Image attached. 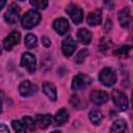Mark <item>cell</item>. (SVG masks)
Returning <instances> with one entry per match:
<instances>
[{
	"label": "cell",
	"mask_w": 133,
	"mask_h": 133,
	"mask_svg": "<svg viewBox=\"0 0 133 133\" xmlns=\"http://www.w3.org/2000/svg\"><path fill=\"white\" fill-rule=\"evenodd\" d=\"M20 64H21V66L25 68L29 73H33L35 71V66H36V58L32 53L25 52L22 55Z\"/></svg>",
	"instance_id": "7"
},
{
	"label": "cell",
	"mask_w": 133,
	"mask_h": 133,
	"mask_svg": "<svg viewBox=\"0 0 133 133\" xmlns=\"http://www.w3.org/2000/svg\"><path fill=\"white\" fill-rule=\"evenodd\" d=\"M77 37H78V41H79L81 44L87 45V44H89V42L91 41V33H90V31L87 30L86 28H81V29H79V31H78Z\"/></svg>",
	"instance_id": "19"
},
{
	"label": "cell",
	"mask_w": 133,
	"mask_h": 133,
	"mask_svg": "<svg viewBox=\"0 0 133 133\" xmlns=\"http://www.w3.org/2000/svg\"><path fill=\"white\" fill-rule=\"evenodd\" d=\"M128 127L124 119H116L113 122L110 128V133H127Z\"/></svg>",
	"instance_id": "15"
},
{
	"label": "cell",
	"mask_w": 133,
	"mask_h": 133,
	"mask_svg": "<svg viewBox=\"0 0 133 133\" xmlns=\"http://www.w3.org/2000/svg\"><path fill=\"white\" fill-rule=\"evenodd\" d=\"M41 19H42L41 14L37 10L30 9V10H28V11H26L24 14V16L21 19V23H22V26L24 28L31 29V28H33L34 26H36L39 23Z\"/></svg>",
	"instance_id": "1"
},
{
	"label": "cell",
	"mask_w": 133,
	"mask_h": 133,
	"mask_svg": "<svg viewBox=\"0 0 133 133\" xmlns=\"http://www.w3.org/2000/svg\"><path fill=\"white\" fill-rule=\"evenodd\" d=\"M42 43H43V45H44L45 47H49V46L51 45V41H50V38H48L47 36H43V37H42Z\"/></svg>",
	"instance_id": "28"
},
{
	"label": "cell",
	"mask_w": 133,
	"mask_h": 133,
	"mask_svg": "<svg viewBox=\"0 0 133 133\" xmlns=\"http://www.w3.org/2000/svg\"><path fill=\"white\" fill-rule=\"evenodd\" d=\"M53 28L54 30L60 34V35H63L66 33V31L69 30V22L66 19L64 18H58L54 21L53 23Z\"/></svg>",
	"instance_id": "13"
},
{
	"label": "cell",
	"mask_w": 133,
	"mask_h": 133,
	"mask_svg": "<svg viewBox=\"0 0 133 133\" xmlns=\"http://www.w3.org/2000/svg\"><path fill=\"white\" fill-rule=\"evenodd\" d=\"M111 99H112L113 104L115 105V107L118 110L125 111V110L128 109V105H129L128 98H127V96L123 91H121L118 89H114L111 92Z\"/></svg>",
	"instance_id": "2"
},
{
	"label": "cell",
	"mask_w": 133,
	"mask_h": 133,
	"mask_svg": "<svg viewBox=\"0 0 133 133\" xmlns=\"http://www.w3.org/2000/svg\"><path fill=\"white\" fill-rule=\"evenodd\" d=\"M0 133H9L8 128H7L4 124H1V125H0Z\"/></svg>",
	"instance_id": "29"
},
{
	"label": "cell",
	"mask_w": 133,
	"mask_h": 133,
	"mask_svg": "<svg viewBox=\"0 0 133 133\" xmlns=\"http://www.w3.org/2000/svg\"><path fill=\"white\" fill-rule=\"evenodd\" d=\"M65 12L70 16L71 20L75 24H80L83 21V10L77 4H74V3L69 4L65 8Z\"/></svg>",
	"instance_id": "4"
},
{
	"label": "cell",
	"mask_w": 133,
	"mask_h": 133,
	"mask_svg": "<svg viewBox=\"0 0 133 133\" xmlns=\"http://www.w3.org/2000/svg\"><path fill=\"white\" fill-rule=\"evenodd\" d=\"M68 119H69V112H68V110L65 108L59 109L56 112L55 116H54V122H55V124L57 126H61L62 124L68 122Z\"/></svg>",
	"instance_id": "18"
},
{
	"label": "cell",
	"mask_w": 133,
	"mask_h": 133,
	"mask_svg": "<svg viewBox=\"0 0 133 133\" xmlns=\"http://www.w3.org/2000/svg\"><path fill=\"white\" fill-rule=\"evenodd\" d=\"M91 83V79L85 74H78L73 78L72 88L73 90H81L86 88Z\"/></svg>",
	"instance_id": "6"
},
{
	"label": "cell",
	"mask_w": 133,
	"mask_h": 133,
	"mask_svg": "<svg viewBox=\"0 0 133 133\" xmlns=\"http://www.w3.org/2000/svg\"><path fill=\"white\" fill-rule=\"evenodd\" d=\"M77 48V45L75 43V41L71 37V36H68L66 38L63 39L62 44H61V50H62V53L64 56L66 57H70L76 50Z\"/></svg>",
	"instance_id": "12"
},
{
	"label": "cell",
	"mask_w": 133,
	"mask_h": 133,
	"mask_svg": "<svg viewBox=\"0 0 133 133\" xmlns=\"http://www.w3.org/2000/svg\"><path fill=\"white\" fill-rule=\"evenodd\" d=\"M102 21V10L96 9L88 14L87 16V23L89 26H97Z\"/></svg>",
	"instance_id": "16"
},
{
	"label": "cell",
	"mask_w": 133,
	"mask_h": 133,
	"mask_svg": "<svg viewBox=\"0 0 133 133\" xmlns=\"http://www.w3.org/2000/svg\"><path fill=\"white\" fill-rule=\"evenodd\" d=\"M43 91L44 94L51 100V101H56L57 99V92H56V87L53 83L50 82H46L43 85Z\"/></svg>",
	"instance_id": "14"
},
{
	"label": "cell",
	"mask_w": 133,
	"mask_h": 133,
	"mask_svg": "<svg viewBox=\"0 0 133 133\" xmlns=\"http://www.w3.org/2000/svg\"><path fill=\"white\" fill-rule=\"evenodd\" d=\"M51 133H61L60 131H53V132H51Z\"/></svg>",
	"instance_id": "32"
},
{
	"label": "cell",
	"mask_w": 133,
	"mask_h": 133,
	"mask_svg": "<svg viewBox=\"0 0 133 133\" xmlns=\"http://www.w3.org/2000/svg\"><path fill=\"white\" fill-rule=\"evenodd\" d=\"M22 123H23V124L25 125V127L28 128L30 131H34L35 128H36V122H35V119H34L33 117L29 116V115L24 116V117L22 118Z\"/></svg>",
	"instance_id": "21"
},
{
	"label": "cell",
	"mask_w": 133,
	"mask_h": 133,
	"mask_svg": "<svg viewBox=\"0 0 133 133\" xmlns=\"http://www.w3.org/2000/svg\"><path fill=\"white\" fill-rule=\"evenodd\" d=\"M111 26H112V23H111V21H110V20H107V21H106V23H105V27H104L105 31H108V30H110V29H111Z\"/></svg>",
	"instance_id": "30"
},
{
	"label": "cell",
	"mask_w": 133,
	"mask_h": 133,
	"mask_svg": "<svg viewBox=\"0 0 133 133\" xmlns=\"http://www.w3.org/2000/svg\"><path fill=\"white\" fill-rule=\"evenodd\" d=\"M89 98H90V101L96 104V105H103L105 104L108 99H109V96L106 91L104 90H92L89 95Z\"/></svg>",
	"instance_id": "10"
},
{
	"label": "cell",
	"mask_w": 133,
	"mask_h": 133,
	"mask_svg": "<svg viewBox=\"0 0 133 133\" xmlns=\"http://www.w3.org/2000/svg\"><path fill=\"white\" fill-rule=\"evenodd\" d=\"M36 45H37V38H36V36L34 34H32V33H28L26 35V37H25V46L27 48L31 49V48L36 47Z\"/></svg>",
	"instance_id": "22"
},
{
	"label": "cell",
	"mask_w": 133,
	"mask_h": 133,
	"mask_svg": "<svg viewBox=\"0 0 133 133\" xmlns=\"http://www.w3.org/2000/svg\"><path fill=\"white\" fill-rule=\"evenodd\" d=\"M118 22L122 27H131L133 25V18L130 15L129 7H125L118 12Z\"/></svg>",
	"instance_id": "11"
},
{
	"label": "cell",
	"mask_w": 133,
	"mask_h": 133,
	"mask_svg": "<svg viewBox=\"0 0 133 133\" xmlns=\"http://www.w3.org/2000/svg\"><path fill=\"white\" fill-rule=\"evenodd\" d=\"M36 126L41 129H46L52 122V115L51 114H38L35 117Z\"/></svg>",
	"instance_id": "17"
},
{
	"label": "cell",
	"mask_w": 133,
	"mask_h": 133,
	"mask_svg": "<svg viewBox=\"0 0 133 133\" xmlns=\"http://www.w3.org/2000/svg\"><path fill=\"white\" fill-rule=\"evenodd\" d=\"M88 117L94 125H99L103 121V113L99 110H91L88 114Z\"/></svg>",
	"instance_id": "20"
},
{
	"label": "cell",
	"mask_w": 133,
	"mask_h": 133,
	"mask_svg": "<svg viewBox=\"0 0 133 133\" xmlns=\"http://www.w3.org/2000/svg\"><path fill=\"white\" fill-rule=\"evenodd\" d=\"M20 39H21V34H20V32H18V31H12V32L9 33V34L4 38V41H3V47H4V49L7 50V51H10L16 45L19 44Z\"/></svg>",
	"instance_id": "9"
},
{
	"label": "cell",
	"mask_w": 133,
	"mask_h": 133,
	"mask_svg": "<svg viewBox=\"0 0 133 133\" xmlns=\"http://www.w3.org/2000/svg\"><path fill=\"white\" fill-rule=\"evenodd\" d=\"M30 4L32 6H34L35 8H38V9H45L48 5V1L46 0H33V1H30Z\"/></svg>",
	"instance_id": "26"
},
{
	"label": "cell",
	"mask_w": 133,
	"mask_h": 133,
	"mask_svg": "<svg viewBox=\"0 0 133 133\" xmlns=\"http://www.w3.org/2000/svg\"><path fill=\"white\" fill-rule=\"evenodd\" d=\"M20 10H21V8H20V6L17 3L14 2V3L9 4L8 9H7V11L4 15L5 21L7 23H9V24H16V23H18L19 18H20V16H19L20 15Z\"/></svg>",
	"instance_id": "5"
},
{
	"label": "cell",
	"mask_w": 133,
	"mask_h": 133,
	"mask_svg": "<svg viewBox=\"0 0 133 133\" xmlns=\"http://www.w3.org/2000/svg\"><path fill=\"white\" fill-rule=\"evenodd\" d=\"M130 49H131L130 46H123V47H121V48H118L117 50L114 51V55H117L121 58H125V57L128 56Z\"/></svg>",
	"instance_id": "25"
},
{
	"label": "cell",
	"mask_w": 133,
	"mask_h": 133,
	"mask_svg": "<svg viewBox=\"0 0 133 133\" xmlns=\"http://www.w3.org/2000/svg\"><path fill=\"white\" fill-rule=\"evenodd\" d=\"M87 54H88L87 49H82V50H80V51L78 52V54L76 55V58H75L76 62H77V63L83 62V60L85 59V57L87 56Z\"/></svg>",
	"instance_id": "27"
},
{
	"label": "cell",
	"mask_w": 133,
	"mask_h": 133,
	"mask_svg": "<svg viewBox=\"0 0 133 133\" xmlns=\"http://www.w3.org/2000/svg\"><path fill=\"white\" fill-rule=\"evenodd\" d=\"M36 90H37L36 85L33 84L29 80L22 81L19 85V92L22 97H30V96L34 95L36 92Z\"/></svg>",
	"instance_id": "8"
},
{
	"label": "cell",
	"mask_w": 133,
	"mask_h": 133,
	"mask_svg": "<svg viewBox=\"0 0 133 133\" xmlns=\"http://www.w3.org/2000/svg\"><path fill=\"white\" fill-rule=\"evenodd\" d=\"M11 126H12L14 130L16 131V133H27L25 125L20 121H12Z\"/></svg>",
	"instance_id": "24"
},
{
	"label": "cell",
	"mask_w": 133,
	"mask_h": 133,
	"mask_svg": "<svg viewBox=\"0 0 133 133\" xmlns=\"http://www.w3.org/2000/svg\"><path fill=\"white\" fill-rule=\"evenodd\" d=\"M131 105H132V108H133V92H132V96H131Z\"/></svg>",
	"instance_id": "31"
},
{
	"label": "cell",
	"mask_w": 133,
	"mask_h": 133,
	"mask_svg": "<svg viewBox=\"0 0 133 133\" xmlns=\"http://www.w3.org/2000/svg\"><path fill=\"white\" fill-rule=\"evenodd\" d=\"M99 80H100V82L103 85H105L107 87L112 86L116 82V74H115V72L112 69H110V68H104L100 72Z\"/></svg>",
	"instance_id": "3"
},
{
	"label": "cell",
	"mask_w": 133,
	"mask_h": 133,
	"mask_svg": "<svg viewBox=\"0 0 133 133\" xmlns=\"http://www.w3.org/2000/svg\"><path fill=\"white\" fill-rule=\"evenodd\" d=\"M111 46H112V44H111L110 38L107 37V36H104V37L101 39L100 44H99V49H100V51H102V52H106L108 49L111 48Z\"/></svg>",
	"instance_id": "23"
}]
</instances>
